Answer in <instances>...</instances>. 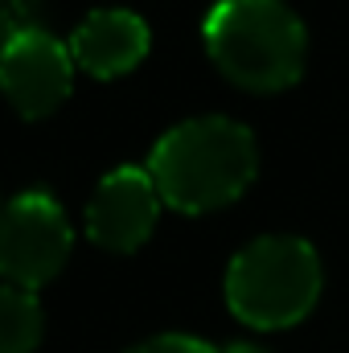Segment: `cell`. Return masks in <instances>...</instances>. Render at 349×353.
<instances>
[{
    "mask_svg": "<svg viewBox=\"0 0 349 353\" xmlns=\"http://www.w3.org/2000/svg\"><path fill=\"white\" fill-rule=\"evenodd\" d=\"M259 169V148L247 123L226 115H197L169 128L152 157L148 173L165 205L185 214H206L230 205Z\"/></svg>",
    "mask_w": 349,
    "mask_h": 353,
    "instance_id": "cell-1",
    "label": "cell"
},
{
    "mask_svg": "<svg viewBox=\"0 0 349 353\" xmlns=\"http://www.w3.org/2000/svg\"><path fill=\"white\" fill-rule=\"evenodd\" d=\"M214 66L247 90H283L304 74L308 29L283 0H218L206 17Z\"/></svg>",
    "mask_w": 349,
    "mask_h": 353,
    "instance_id": "cell-2",
    "label": "cell"
},
{
    "mask_svg": "<svg viewBox=\"0 0 349 353\" xmlns=\"http://www.w3.org/2000/svg\"><path fill=\"white\" fill-rule=\"evenodd\" d=\"M321 279V255L308 239L263 234L226 267V304L251 329H288L312 312Z\"/></svg>",
    "mask_w": 349,
    "mask_h": 353,
    "instance_id": "cell-3",
    "label": "cell"
},
{
    "mask_svg": "<svg viewBox=\"0 0 349 353\" xmlns=\"http://www.w3.org/2000/svg\"><path fill=\"white\" fill-rule=\"evenodd\" d=\"M70 247L74 230L58 197L25 189L0 210V279L8 288L37 292L66 267Z\"/></svg>",
    "mask_w": 349,
    "mask_h": 353,
    "instance_id": "cell-4",
    "label": "cell"
},
{
    "mask_svg": "<svg viewBox=\"0 0 349 353\" xmlns=\"http://www.w3.org/2000/svg\"><path fill=\"white\" fill-rule=\"evenodd\" d=\"M74 87V58L70 46L58 41L50 29H25L0 50V90L25 115L41 119L66 103Z\"/></svg>",
    "mask_w": 349,
    "mask_h": 353,
    "instance_id": "cell-5",
    "label": "cell"
},
{
    "mask_svg": "<svg viewBox=\"0 0 349 353\" xmlns=\"http://www.w3.org/2000/svg\"><path fill=\"white\" fill-rule=\"evenodd\" d=\"M161 214V193L148 169L119 165L94 185L87 201V234L107 251H136Z\"/></svg>",
    "mask_w": 349,
    "mask_h": 353,
    "instance_id": "cell-6",
    "label": "cell"
},
{
    "mask_svg": "<svg viewBox=\"0 0 349 353\" xmlns=\"http://www.w3.org/2000/svg\"><path fill=\"white\" fill-rule=\"evenodd\" d=\"M66 46H70L74 66H83L94 79H115L144 62L152 33L132 8H94L74 25Z\"/></svg>",
    "mask_w": 349,
    "mask_h": 353,
    "instance_id": "cell-7",
    "label": "cell"
},
{
    "mask_svg": "<svg viewBox=\"0 0 349 353\" xmlns=\"http://www.w3.org/2000/svg\"><path fill=\"white\" fill-rule=\"evenodd\" d=\"M41 341V304L25 288L0 283V353H33Z\"/></svg>",
    "mask_w": 349,
    "mask_h": 353,
    "instance_id": "cell-8",
    "label": "cell"
},
{
    "mask_svg": "<svg viewBox=\"0 0 349 353\" xmlns=\"http://www.w3.org/2000/svg\"><path fill=\"white\" fill-rule=\"evenodd\" d=\"M37 17H41V0H0V50L25 29H37Z\"/></svg>",
    "mask_w": 349,
    "mask_h": 353,
    "instance_id": "cell-9",
    "label": "cell"
},
{
    "mask_svg": "<svg viewBox=\"0 0 349 353\" xmlns=\"http://www.w3.org/2000/svg\"><path fill=\"white\" fill-rule=\"evenodd\" d=\"M128 353H218V350L206 345L201 337H189V333H161V337H148V341L132 345Z\"/></svg>",
    "mask_w": 349,
    "mask_h": 353,
    "instance_id": "cell-10",
    "label": "cell"
},
{
    "mask_svg": "<svg viewBox=\"0 0 349 353\" xmlns=\"http://www.w3.org/2000/svg\"><path fill=\"white\" fill-rule=\"evenodd\" d=\"M222 353H263V350H255V345H230V350H222Z\"/></svg>",
    "mask_w": 349,
    "mask_h": 353,
    "instance_id": "cell-11",
    "label": "cell"
}]
</instances>
